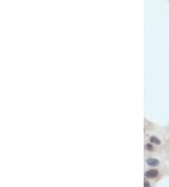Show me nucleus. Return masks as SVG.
Returning <instances> with one entry per match:
<instances>
[{
    "label": "nucleus",
    "instance_id": "obj_2",
    "mask_svg": "<svg viewBox=\"0 0 169 187\" xmlns=\"http://www.w3.org/2000/svg\"><path fill=\"white\" fill-rule=\"evenodd\" d=\"M147 163L150 166H157L159 164V161L157 159H147Z\"/></svg>",
    "mask_w": 169,
    "mask_h": 187
},
{
    "label": "nucleus",
    "instance_id": "obj_3",
    "mask_svg": "<svg viewBox=\"0 0 169 187\" xmlns=\"http://www.w3.org/2000/svg\"><path fill=\"white\" fill-rule=\"evenodd\" d=\"M150 142H151V143H154V144H156V145H159V144L161 143V141H160L157 137H155V136L150 137Z\"/></svg>",
    "mask_w": 169,
    "mask_h": 187
},
{
    "label": "nucleus",
    "instance_id": "obj_5",
    "mask_svg": "<svg viewBox=\"0 0 169 187\" xmlns=\"http://www.w3.org/2000/svg\"><path fill=\"white\" fill-rule=\"evenodd\" d=\"M145 186H147V187H148L149 186V183L147 182V181H145Z\"/></svg>",
    "mask_w": 169,
    "mask_h": 187
},
{
    "label": "nucleus",
    "instance_id": "obj_1",
    "mask_svg": "<svg viewBox=\"0 0 169 187\" xmlns=\"http://www.w3.org/2000/svg\"><path fill=\"white\" fill-rule=\"evenodd\" d=\"M158 174H159L158 170H156V169H151V170L147 171L146 177H147V178H149V179H154V178H156V177L158 176Z\"/></svg>",
    "mask_w": 169,
    "mask_h": 187
},
{
    "label": "nucleus",
    "instance_id": "obj_4",
    "mask_svg": "<svg viewBox=\"0 0 169 187\" xmlns=\"http://www.w3.org/2000/svg\"><path fill=\"white\" fill-rule=\"evenodd\" d=\"M147 150H149V151H151V150H153V147L151 146V145H147Z\"/></svg>",
    "mask_w": 169,
    "mask_h": 187
}]
</instances>
